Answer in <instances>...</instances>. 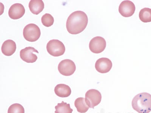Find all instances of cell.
<instances>
[{
    "instance_id": "6da1fadb",
    "label": "cell",
    "mask_w": 151,
    "mask_h": 113,
    "mask_svg": "<svg viewBox=\"0 0 151 113\" xmlns=\"http://www.w3.org/2000/svg\"><path fill=\"white\" fill-rule=\"evenodd\" d=\"M88 23V18L85 12L77 11L73 12L67 19L66 27L69 33L77 34L84 30Z\"/></svg>"
},
{
    "instance_id": "7a4b0ae2",
    "label": "cell",
    "mask_w": 151,
    "mask_h": 113,
    "mask_svg": "<svg viewBox=\"0 0 151 113\" xmlns=\"http://www.w3.org/2000/svg\"><path fill=\"white\" fill-rule=\"evenodd\" d=\"M132 106L139 113H149L151 111V95L143 92L136 95L132 100Z\"/></svg>"
},
{
    "instance_id": "3957f363",
    "label": "cell",
    "mask_w": 151,
    "mask_h": 113,
    "mask_svg": "<svg viewBox=\"0 0 151 113\" xmlns=\"http://www.w3.org/2000/svg\"><path fill=\"white\" fill-rule=\"evenodd\" d=\"M40 28L36 24H29L24 28L23 36L27 41L30 42L36 41L40 38Z\"/></svg>"
},
{
    "instance_id": "277c9868",
    "label": "cell",
    "mask_w": 151,
    "mask_h": 113,
    "mask_svg": "<svg viewBox=\"0 0 151 113\" xmlns=\"http://www.w3.org/2000/svg\"><path fill=\"white\" fill-rule=\"evenodd\" d=\"M47 51L51 56H59L64 54L65 47L62 41L58 40H50L47 45Z\"/></svg>"
},
{
    "instance_id": "5b68a950",
    "label": "cell",
    "mask_w": 151,
    "mask_h": 113,
    "mask_svg": "<svg viewBox=\"0 0 151 113\" xmlns=\"http://www.w3.org/2000/svg\"><path fill=\"white\" fill-rule=\"evenodd\" d=\"M102 95L98 90L94 89L89 90L85 95V101L90 108L94 107L99 104L101 101Z\"/></svg>"
},
{
    "instance_id": "8992f818",
    "label": "cell",
    "mask_w": 151,
    "mask_h": 113,
    "mask_svg": "<svg viewBox=\"0 0 151 113\" xmlns=\"http://www.w3.org/2000/svg\"><path fill=\"white\" fill-rule=\"evenodd\" d=\"M76 69L75 63L70 59H65L59 63L58 70L62 75L69 76L73 74Z\"/></svg>"
},
{
    "instance_id": "52a82bcc",
    "label": "cell",
    "mask_w": 151,
    "mask_h": 113,
    "mask_svg": "<svg viewBox=\"0 0 151 113\" xmlns=\"http://www.w3.org/2000/svg\"><path fill=\"white\" fill-rule=\"evenodd\" d=\"M89 46L90 51L93 53H100L103 52L106 48V40L100 36H97L91 40Z\"/></svg>"
},
{
    "instance_id": "ba28073f",
    "label": "cell",
    "mask_w": 151,
    "mask_h": 113,
    "mask_svg": "<svg viewBox=\"0 0 151 113\" xmlns=\"http://www.w3.org/2000/svg\"><path fill=\"white\" fill-rule=\"evenodd\" d=\"M34 52L39 53L37 50L33 47H26L20 51V57L23 61L27 63H34L37 60L38 58L37 56L33 53Z\"/></svg>"
},
{
    "instance_id": "9c48e42d",
    "label": "cell",
    "mask_w": 151,
    "mask_h": 113,
    "mask_svg": "<svg viewBox=\"0 0 151 113\" xmlns=\"http://www.w3.org/2000/svg\"><path fill=\"white\" fill-rule=\"evenodd\" d=\"M135 6L132 1H124L120 4L119 7V12L124 17L131 16L135 11Z\"/></svg>"
},
{
    "instance_id": "30bf717a",
    "label": "cell",
    "mask_w": 151,
    "mask_h": 113,
    "mask_svg": "<svg viewBox=\"0 0 151 113\" xmlns=\"http://www.w3.org/2000/svg\"><path fill=\"white\" fill-rule=\"evenodd\" d=\"M112 67L111 61L107 58H101L98 59L95 63L96 69L101 73H107L111 69Z\"/></svg>"
},
{
    "instance_id": "8fae6325",
    "label": "cell",
    "mask_w": 151,
    "mask_h": 113,
    "mask_svg": "<svg viewBox=\"0 0 151 113\" xmlns=\"http://www.w3.org/2000/svg\"><path fill=\"white\" fill-rule=\"evenodd\" d=\"M25 12L23 5L19 3L14 4L9 8V15L12 19H18L23 17Z\"/></svg>"
},
{
    "instance_id": "7c38bea8",
    "label": "cell",
    "mask_w": 151,
    "mask_h": 113,
    "mask_svg": "<svg viewBox=\"0 0 151 113\" xmlns=\"http://www.w3.org/2000/svg\"><path fill=\"white\" fill-rule=\"evenodd\" d=\"M17 49V45L14 41L12 40H8L3 44L1 50L5 56H12L15 52Z\"/></svg>"
},
{
    "instance_id": "4fadbf2b",
    "label": "cell",
    "mask_w": 151,
    "mask_h": 113,
    "mask_svg": "<svg viewBox=\"0 0 151 113\" xmlns=\"http://www.w3.org/2000/svg\"><path fill=\"white\" fill-rule=\"evenodd\" d=\"M55 92L58 96L62 98L67 97L71 95L70 87L67 85L60 84L57 85L55 88Z\"/></svg>"
},
{
    "instance_id": "5bb4252c",
    "label": "cell",
    "mask_w": 151,
    "mask_h": 113,
    "mask_svg": "<svg viewBox=\"0 0 151 113\" xmlns=\"http://www.w3.org/2000/svg\"><path fill=\"white\" fill-rule=\"evenodd\" d=\"M28 6L31 12L36 15L40 14L44 8V3L42 0H31Z\"/></svg>"
},
{
    "instance_id": "9a60e30c",
    "label": "cell",
    "mask_w": 151,
    "mask_h": 113,
    "mask_svg": "<svg viewBox=\"0 0 151 113\" xmlns=\"http://www.w3.org/2000/svg\"><path fill=\"white\" fill-rule=\"evenodd\" d=\"M75 106L78 112L80 113L87 112L90 108L86 103L85 99L83 97L78 98L76 99Z\"/></svg>"
},
{
    "instance_id": "2e32d148",
    "label": "cell",
    "mask_w": 151,
    "mask_h": 113,
    "mask_svg": "<svg viewBox=\"0 0 151 113\" xmlns=\"http://www.w3.org/2000/svg\"><path fill=\"white\" fill-rule=\"evenodd\" d=\"M55 113H72L73 110L71 108L69 104L63 101L61 103H58L55 107Z\"/></svg>"
},
{
    "instance_id": "e0dca14e",
    "label": "cell",
    "mask_w": 151,
    "mask_h": 113,
    "mask_svg": "<svg viewBox=\"0 0 151 113\" xmlns=\"http://www.w3.org/2000/svg\"><path fill=\"white\" fill-rule=\"evenodd\" d=\"M139 17L141 21L144 23L151 21V9L144 8L141 9L139 13Z\"/></svg>"
},
{
    "instance_id": "ac0fdd59",
    "label": "cell",
    "mask_w": 151,
    "mask_h": 113,
    "mask_svg": "<svg viewBox=\"0 0 151 113\" xmlns=\"http://www.w3.org/2000/svg\"><path fill=\"white\" fill-rule=\"evenodd\" d=\"M41 21L44 26L48 27L53 25L54 22V19L52 15L46 13L42 17Z\"/></svg>"
},
{
    "instance_id": "d6986e66",
    "label": "cell",
    "mask_w": 151,
    "mask_h": 113,
    "mask_svg": "<svg viewBox=\"0 0 151 113\" xmlns=\"http://www.w3.org/2000/svg\"><path fill=\"white\" fill-rule=\"evenodd\" d=\"M8 113H25L23 106L18 103H15L9 106Z\"/></svg>"
}]
</instances>
